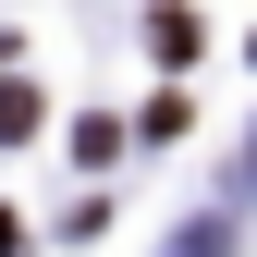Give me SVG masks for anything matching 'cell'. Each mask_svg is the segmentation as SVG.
<instances>
[{"label": "cell", "instance_id": "obj_1", "mask_svg": "<svg viewBox=\"0 0 257 257\" xmlns=\"http://www.w3.org/2000/svg\"><path fill=\"white\" fill-rule=\"evenodd\" d=\"M147 37H159V61H196V13H184V0H159V13H147Z\"/></svg>", "mask_w": 257, "mask_h": 257}]
</instances>
